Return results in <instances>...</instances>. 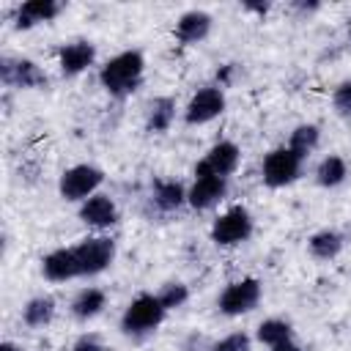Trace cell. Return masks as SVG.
<instances>
[{"instance_id": "7402d4cb", "label": "cell", "mask_w": 351, "mask_h": 351, "mask_svg": "<svg viewBox=\"0 0 351 351\" xmlns=\"http://www.w3.org/2000/svg\"><path fill=\"white\" fill-rule=\"evenodd\" d=\"M318 140H321V132H318V126H315V123H299V126L291 132L288 148H291L296 156H302V159H304L307 154H313V151H315Z\"/></svg>"}, {"instance_id": "e0dca14e", "label": "cell", "mask_w": 351, "mask_h": 351, "mask_svg": "<svg viewBox=\"0 0 351 351\" xmlns=\"http://www.w3.org/2000/svg\"><path fill=\"white\" fill-rule=\"evenodd\" d=\"M176 118V101L170 96H156L148 104V115H145V126L148 132H167L170 123Z\"/></svg>"}, {"instance_id": "2e32d148", "label": "cell", "mask_w": 351, "mask_h": 351, "mask_svg": "<svg viewBox=\"0 0 351 351\" xmlns=\"http://www.w3.org/2000/svg\"><path fill=\"white\" fill-rule=\"evenodd\" d=\"M58 14H60V3H55V0H27L16 8V27L27 30L33 25L55 19Z\"/></svg>"}, {"instance_id": "5bb4252c", "label": "cell", "mask_w": 351, "mask_h": 351, "mask_svg": "<svg viewBox=\"0 0 351 351\" xmlns=\"http://www.w3.org/2000/svg\"><path fill=\"white\" fill-rule=\"evenodd\" d=\"M208 30H211V16L206 11H197V8L181 14L176 22V38L181 44H197L208 36Z\"/></svg>"}, {"instance_id": "1f68e13d", "label": "cell", "mask_w": 351, "mask_h": 351, "mask_svg": "<svg viewBox=\"0 0 351 351\" xmlns=\"http://www.w3.org/2000/svg\"><path fill=\"white\" fill-rule=\"evenodd\" d=\"M348 36H351V22H348Z\"/></svg>"}, {"instance_id": "7c38bea8", "label": "cell", "mask_w": 351, "mask_h": 351, "mask_svg": "<svg viewBox=\"0 0 351 351\" xmlns=\"http://www.w3.org/2000/svg\"><path fill=\"white\" fill-rule=\"evenodd\" d=\"M80 219L90 228H110L118 222V206L110 195H90L80 206Z\"/></svg>"}, {"instance_id": "f1b7e54d", "label": "cell", "mask_w": 351, "mask_h": 351, "mask_svg": "<svg viewBox=\"0 0 351 351\" xmlns=\"http://www.w3.org/2000/svg\"><path fill=\"white\" fill-rule=\"evenodd\" d=\"M271 351H302L296 343H291V340H285V343H280V346H271Z\"/></svg>"}, {"instance_id": "9a60e30c", "label": "cell", "mask_w": 351, "mask_h": 351, "mask_svg": "<svg viewBox=\"0 0 351 351\" xmlns=\"http://www.w3.org/2000/svg\"><path fill=\"white\" fill-rule=\"evenodd\" d=\"M203 162H206L217 176L228 178V176L239 167V162H241V151H239L236 143H230V140H219V143H214V145L208 148V154H206Z\"/></svg>"}, {"instance_id": "484cf974", "label": "cell", "mask_w": 351, "mask_h": 351, "mask_svg": "<svg viewBox=\"0 0 351 351\" xmlns=\"http://www.w3.org/2000/svg\"><path fill=\"white\" fill-rule=\"evenodd\" d=\"M332 104H335L337 115H343V118L351 115V80L340 82V85L332 90Z\"/></svg>"}, {"instance_id": "3957f363", "label": "cell", "mask_w": 351, "mask_h": 351, "mask_svg": "<svg viewBox=\"0 0 351 351\" xmlns=\"http://www.w3.org/2000/svg\"><path fill=\"white\" fill-rule=\"evenodd\" d=\"M228 192V181L222 176H217L206 162H197L195 167V181L186 192V203L197 211H206L211 206H217Z\"/></svg>"}, {"instance_id": "4316f807", "label": "cell", "mask_w": 351, "mask_h": 351, "mask_svg": "<svg viewBox=\"0 0 351 351\" xmlns=\"http://www.w3.org/2000/svg\"><path fill=\"white\" fill-rule=\"evenodd\" d=\"M211 351H250V337L244 332H230L219 343H214Z\"/></svg>"}, {"instance_id": "83f0119b", "label": "cell", "mask_w": 351, "mask_h": 351, "mask_svg": "<svg viewBox=\"0 0 351 351\" xmlns=\"http://www.w3.org/2000/svg\"><path fill=\"white\" fill-rule=\"evenodd\" d=\"M71 351H104V346H101V340H99L96 335H82V337L71 346Z\"/></svg>"}, {"instance_id": "8fae6325", "label": "cell", "mask_w": 351, "mask_h": 351, "mask_svg": "<svg viewBox=\"0 0 351 351\" xmlns=\"http://www.w3.org/2000/svg\"><path fill=\"white\" fill-rule=\"evenodd\" d=\"M96 60V47L90 41H71L58 49V66L63 77H77Z\"/></svg>"}, {"instance_id": "8992f818", "label": "cell", "mask_w": 351, "mask_h": 351, "mask_svg": "<svg viewBox=\"0 0 351 351\" xmlns=\"http://www.w3.org/2000/svg\"><path fill=\"white\" fill-rule=\"evenodd\" d=\"M74 258H77L80 277H93V274L104 271L112 263V258H115V241L107 239V236L82 239L80 244H74Z\"/></svg>"}, {"instance_id": "44dd1931", "label": "cell", "mask_w": 351, "mask_h": 351, "mask_svg": "<svg viewBox=\"0 0 351 351\" xmlns=\"http://www.w3.org/2000/svg\"><path fill=\"white\" fill-rule=\"evenodd\" d=\"M154 203L159 211H176L186 203V192L178 181H156L154 184Z\"/></svg>"}, {"instance_id": "f546056e", "label": "cell", "mask_w": 351, "mask_h": 351, "mask_svg": "<svg viewBox=\"0 0 351 351\" xmlns=\"http://www.w3.org/2000/svg\"><path fill=\"white\" fill-rule=\"evenodd\" d=\"M247 8H250V11H258V14H266V8H269V5H258V3H247Z\"/></svg>"}, {"instance_id": "cb8c5ba5", "label": "cell", "mask_w": 351, "mask_h": 351, "mask_svg": "<svg viewBox=\"0 0 351 351\" xmlns=\"http://www.w3.org/2000/svg\"><path fill=\"white\" fill-rule=\"evenodd\" d=\"M258 340L266 346H280V343L291 340V324L282 318H266L258 326Z\"/></svg>"}, {"instance_id": "d6986e66", "label": "cell", "mask_w": 351, "mask_h": 351, "mask_svg": "<svg viewBox=\"0 0 351 351\" xmlns=\"http://www.w3.org/2000/svg\"><path fill=\"white\" fill-rule=\"evenodd\" d=\"M104 304H107V296H104L101 288H82V291L74 296V302H71V313H74L80 321H88V318L99 315V313L104 310Z\"/></svg>"}, {"instance_id": "5b68a950", "label": "cell", "mask_w": 351, "mask_h": 351, "mask_svg": "<svg viewBox=\"0 0 351 351\" xmlns=\"http://www.w3.org/2000/svg\"><path fill=\"white\" fill-rule=\"evenodd\" d=\"M252 236V217L244 206H233L211 225V241L219 247H236Z\"/></svg>"}, {"instance_id": "4dcf8cb0", "label": "cell", "mask_w": 351, "mask_h": 351, "mask_svg": "<svg viewBox=\"0 0 351 351\" xmlns=\"http://www.w3.org/2000/svg\"><path fill=\"white\" fill-rule=\"evenodd\" d=\"M0 351H19V348H16V346H14V343H8V340H5V343H3V346H0Z\"/></svg>"}, {"instance_id": "ba28073f", "label": "cell", "mask_w": 351, "mask_h": 351, "mask_svg": "<svg viewBox=\"0 0 351 351\" xmlns=\"http://www.w3.org/2000/svg\"><path fill=\"white\" fill-rule=\"evenodd\" d=\"M261 302V282L255 277H244V280H236L230 282L219 299H217V307L219 313L225 315H244L250 310H255Z\"/></svg>"}, {"instance_id": "4fadbf2b", "label": "cell", "mask_w": 351, "mask_h": 351, "mask_svg": "<svg viewBox=\"0 0 351 351\" xmlns=\"http://www.w3.org/2000/svg\"><path fill=\"white\" fill-rule=\"evenodd\" d=\"M41 271H44V277L52 280V282H66V280L80 277L77 258H74V247L52 250V252L41 261Z\"/></svg>"}, {"instance_id": "30bf717a", "label": "cell", "mask_w": 351, "mask_h": 351, "mask_svg": "<svg viewBox=\"0 0 351 351\" xmlns=\"http://www.w3.org/2000/svg\"><path fill=\"white\" fill-rule=\"evenodd\" d=\"M222 110H225V93H222V88H219V85H208V88H200V90L189 99V104H186V110H184V121H186L189 126L208 123V121H214Z\"/></svg>"}, {"instance_id": "6da1fadb", "label": "cell", "mask_w": 351, "mask_h": 351, "mask_svg": "<svg viewBox=\"0 0 351 351\" xmlns=\"http://www.w3.org/2000/svg\"><path fill=\"white\" fill-rule=\"evenodd\" d=\"M143 71H145V60L137 49H126L118 52L115 58H110L101 71H99V82L110 96H129L137 90V85L143 82Z\"/></svg>"}, {"instance_id": "603a6c76", "label": "cell", "mask_w": 351, "mask_h": 351, "mask_svg": "<svg viewBox=\"0 0 351 351\" xmlns=\"http://www.w3.org/2000/svg\"><path fill=\"white\" fill-rule=\"evenodd\" d=\"M346 176H348V170H346V162L340 159V156H324L321 162H318V167H315V181L321 184V186H337V184H343L346 181Z\"/></svg>"}, {"instance_id": "52a82bcc", "label": "cell", "mask_w": 351, "mask_h": 351, "mask_svg": "<svg viewBox=\"0 0 351 351\" xmlns=\"http://www.w3.org/2000/svg\"><path fill=\"white\" fill-rule=\"evenodd\" d=\"M101 181H104V173L96 165H74L60 176L58 189L63 200H88L90 195H96Z\"/></svg>"}, {"instance_id": "7a4b0ae2", "label": "cell", "mask_w": 351, "mask_h": 351, "mask_svg": "<svg viewBox=\"0 0 351 351\" xmlns=\"http://www.w3.org/2000/svg\"><path fill=\"white\" fill-rule=\"evenodd\" d=\"M165 313H167V310L162 307L159 296H154V293H140V296H134V299L129 302V307L123 310V315H121V332L129 335V337H143V335L154 332V329L162 324Z\"/></svg>"}, {"instance_id": "277c9868", "label": "cell", "mask_w": 351, "mask_h": 351, "mask_svg": "<svg viewBox=\"0 0 351 351\" xmlns=\"http://www.w3.org/2000/svg\"><path fill=\"white\" fill-rule=\"evenodd\" d=\"M299 173H302V156H296L288 145L274 148V151H269L263 156L261 178H263L266 186H274V189L288 186V184H293L299 178Z\"/></svg>"}, {"instance_id": "ac0fdd59", "label": "cell", "mask_w": 351, "mask_h": 351, "mask_svg": "<svg viewBox=\"0 0 351 351\" xmlns=\"http://www.w3.org/2000/svg\"><path fill=\"white\" fill-rule=\"evenodd\" d=\"M307 247H310V255L313 258H318V261H332V258H337L340 255V250H343V236L337 233V230H318V233H313L310 236V241H307Z\"/></svg>"}, {"instance_id": "ffe728a7", "label": "cell", "mask_w": 351, "mask_h": 351, "mask_svg": "<svg viewBox=\"0 0 351 351\" xmlns=\"http://www.w3.org/2000/svg\"><path fill=\"white\" fill-rule=\"evenodd\" d=\"M55 318V299L52 296H36L22 307V321L30 329H41Z\"/></svg>"}, {"instance_id": "9c48e42d", "label": "cell", "mask_w": 351, "mask_h": 351, "mask_svg": "<svg viewBox=\"0 0 351 351\" xmlns=\"http://www.w3.org/2000/svg\"><path fill=\"white\" fill-rule=\"evenodd\" d=\"M0 80L5 88H44L47 74L38 69V63L27 58H3L0 60Z\"/></svg>"}, {"instance_id": "d4e9b609", "label": "cell", "mask_w": 351, "mask_h": 351, "mask_svg": "<svg viewBox=\"0 0 351 351\" xmlns=\"http://www.w3.org/2000/svg\"><path fill=\"white\" fill-rule=\"evenodd\" d=\"M156 296H159V302H162L165 310H173V307H181L189 299V291H186L184 282H167Z\"/></svg>"}]
</instances>
